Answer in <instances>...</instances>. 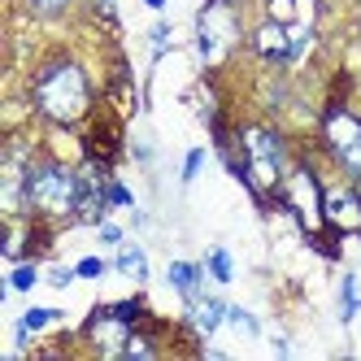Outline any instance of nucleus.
Masks as SVG:
<instances>
[{"instance_id":"1","label":"nucleus","mask_w":361,"mask_h":361,"mask_svg":"<svg viewBox=\"0 0 361 361\" xmlns=\"http://www.w3.org/2000/svg\"><path fill=\"white\" fill-rule=\"evenodd\" d=\"M31 105L53 126H79L92 114V79L74 57H48L31 74Z\"/></svg>"},{"instance_id":"2","label":"nucleus","mask_w":361,"mask_h":361,"mask_svg":"<svg viewBox=\"0 0 361 361\" xmlns=\"http://www.w3.org/2000/svg\"><path fill=\"white\" fill-rule=\"evenodd\" d=\"M235 140H240V152H244L240 183L252 192V200L262 204V209H274L279 192H283V178H288V144H283V135L266 122L240 126Z\"/></svg>"},{"instance_id":"3","label":"nucleus","mask_w":361,"mask_h":361,"mask_svg":"<svg viewBox=\"0 0 361 361\" xmlns=\"http://www.w3.org/2000/svg\"><path fill=\"white\" fill-rule=\"evenodd\" d=\"M83 192V174L53 157H35L22 178V209L39 222H74V204Z\"/></svg>"},{"instance_id":"4","label":"nucleus","mask_w":361,"mask_h":361,"mask_svg":"<svg viewBox=\"0 0 361 361\" xmlns=\"http://www.w3.org/2000/svg\"><path fill=\"white\" fill-rule=\"evenodd\" d=\"M322 196H326V188H322V178L314 174V166H309V161H296V166L288 170V178H283L279 209L288 214V218L305 231V235H314V231L326 226V218H322Z\"/></svg>"},{"instance_id":"5","label":"nucleus","mask_w":361,"mask_h":361,"mask_svg":"<svg viewBox=\"0 0 361 361\" xmlns=\"http://www.w3.org/2000/svg\"><path fill=\"white\" fill-rule=\"evenodd\" d=\"M318 131H322V148L331 152V161L344 170V178L361 183V118L344 105H326Z\"/></svg>"},{"instance_id":"6","label":"nucleus","mask_w":361,"mask_h":361,"mask_svg":"<svg viewBox=\"0 0 361 361\" xmlns=\"http://www.w3.org/2000/svg\"><path fill=\"white\" fill-rule=\"evenodd\" d=\"M131 331H135V322H126L114 305H105V309H96V314L83 322V335H87V344L100 353V357H122V348H126V340H131Z\"/></svg>"},{"instance_id":"7","label":"nucleus","mask_w":361,"mask_h":361,"mask_svg":"<svg viewBox=\"0 0 361 361\" xmlns=\"http://www.w3.org/2000/svg\"><path fill=\"white\" fill-rule=\"evenodd\" d=\"M322 218H326L331 231H340V235L361 231V183H353V178L331 183L326 196H322Z\"/></svg>"},{"instance_id":"8","label":"nucleus","mask_w":361,"mask_h":361,"mask_svg":"<svg viewBox=\"0 0 361 361\" xmlns=\"http://www.w3.org/2000/svg\"><path fill=\"white\" fill-rule=\"evenodd\" d=\"M248 48H252L262 61H270V66H292V61H296L292 27H283V22H274V18H262V22L248 31Z\"/></svg>"},{"instance_id":"9","label":"nucleus","mask_w":361,"mask_h":361,"mask_svg":"<svg viewBox=\"0 0 361 361\" xmlns=\"http://www.w3.org/2000/svg\"><path fill=\"white\" fill-rule=\"evenodd\" d=\"M188 305V322L200 331V335H214L222 322H226V309L231 305H222L218 296H209V292H196L192 300H183Z\"/></svg>"},{"instance_id":"10","label":"nucleus","mask_w":361,"mask_h":361,"mask_svg":"<svg viewBox=\"0 0 361 361\" xmlns=\"http://www.w3.org/2000/svg\"><path fill=\"white\" fill-rule=\"evenodd\" d=\"M204 266H192V262H170V270H166V279H170V288L183 296V300H192L196 292H204Z\"/></svg>"},{"instance_id":"11","label":"nucleus","mask_w":361,"mask_h":361,"mask_svg":"<svg viewBox=\"0 0 361 361\" xmlns=\"http://www.w3.org/2000/svg\"><path fill=\"white\" fill-rule=\"evenodd\" d=\"M61 314L57 309H27V314H22V322H18V344H27L35 331H44L48 322H57Z\"/></svg>"},{"instance_id":"12","label":"nucleus","mask_w":361,"mask_h":361,"mask_svg":"<svg viewBox=\"0 0 361 361\" xmlns=\"http://www.w3.org/2000/svg\"><path fill=\"white\" fill-rule=\"evenodd\" d=\"M357 309H361V283H357V274H344V283H340V322H353Z\"/></svg>"},{"instance_id":"13","label":"nucleus","mask_w":361,"mask_h":361,"mask_svg":"<svg viewBox=\"0 0 361 361\" xmlns=\"http://www.w3.org/2000/svg\"><path fill=\"white\" fill-rule=\"evenodd\" d=\"M118 270L144 283V279H148V257H144V248H122V252H118Z\"/></svg>"},{"instance_id":"14","label":"nucleus","mask_w":361,"mask_h":361,"mask_svg":"<svg viewBox=\"0 0 361 361\" xmlns=\"http://www.w3.org/2000/svg\"><path fill=\"white\" fill-rule=\"evenodd\" d=\"M122 357H144V361H152L157 357V340H152L148 331H131V340H126V348H122Z\"/></svg>"},{"instance_id":"15","label":"nucleus","mask_w":361,"mask_h":361,"mask_svg":"<svg viewBox=\"0 0 361 361\" xmlns=\"http://www.w3.org/2000/svg\"><path fill=\"white\" fill-rule=\"evenodd\" d=\"M22 5H27V13L31 18H39V22H53V18H61L74 0H22Z\"/></svg>"},{"instance_id":"16","label":"nucleus","mask_w":361,"mask_h":361,"mask_svg":"<svg viewBox=\"0 0 361 361\" xmlns=\"http://www.w3.org/2000/svg\"><path fill=\"white\" fill-rule=\"evenodd\" d=\"M204 270H209L218 283H231V279H235V270H231V252H226V248H209V257H204Z\"/></svg>"},{"instance_id":"17","label":"nucleus","mask_w":361,"mask_h":361,"mask_svg":"<svg viewBox=\"0 0 361 361\" xmlns=\"http://www.w3.org/2000/svg\"><path fill=\"white\" fill-rule=\"evenodd\" d=\"M300 0H266V18H274V22H283V27H292V22L300 18Z\"/></svg>"},{"instance_id":"18","label":"nucleus","mask_w":361,"mask_h":361,"mask_svg":"<svg viewBox=\"0 0 361 361\" xmlns=\"http://www.w3.org/2000/svg\"><path fill=\"white\" fill-rule=\"evenodd\" d=\"M35 283H39V270H35L31 262H18V266H13V274H9V288H13V292H31Z\"/></svg>"},{"instance_id":"19","label":"nucleus","mask_w":361,"mask_h":361,"mask_svg":"<svg viewBox=\"0 0 361 361\" xmlns=\"http://www.w3.org/2000/svg\"><path fill=\"white\" fill-rule=\"evenodd\" d=\"M226 322L235 326V331H244V335H257V331H262V326H257V318L248 314V309H240V305H231V309H226Z\"/></svg>"},{"instance_id":"20","label":"nucleus","mask_w":361,"mask_h":361,"mask_svg":"<svg viewBox=\"0 0 361 361\" xmlns=\"http://www.w3.org/2000/svg\"><path fill=\"white\" fill-rule=\"evenodd\" d=\"M200 166H204V148H192L188 161H183V183H192V178L200 174Z\"/></svg>"},{"instance_id":"21","label":"nucleus","mask_w":361,"mask_h":361,"mask_svg":"<svg viewBox=\"0 0 361 361\" xmlns=\"http://www.w3.org/2000/svg\"><path fill=\"white\" fill-rule=\"evenodd\" d=\"M74 270H79V279H100V274H105V262H100V257H83Z\"/></svg>"},{"instance_id":"22","label":"nucleus","mask_w":361,"mask_h":361,"mask_svg":"<svg viewBox=\"0 0 361 361\" xmlns=\"http://www.w3.org/2000/svg\"><path fill=\"white\" fill-rule=\"evenodd\" d=\"M96 235H100V244H122V226L100 222V226H96Z\"/></svg>"},{"instance_id":"23","label":"nucleus","mask_w":361,"mask_h":361,"mask_svg":"<svg viewBox=\"0 0 361 361\" xmlns=\"http://www.w3.org/2000/svg\"><path fill=\"white\" fill-rule=\"evenodd\" d=\"M148 39H152V48H157V57H161V53H166V44H170V27H166V22H157Z\"/></svg>"},{"instance_id":"24","label":"nucleus","mask_w":361,"mask_h":361,"mask_svg":"<svg viewBox=\"0 0 361 361\" xmlns=\"http://www.w3.org/2000/svg\"><path fill=\"white\" fill-rule=\"evenodd\" d=\"M109 204H122V209L131 204V192H126V188L118 183V178H109Z\"/></svg>"},{"instance_id":"25","label":"nucleus","mask_w":361,"mask_h":361,"mask_svg":"<svg viewBox=\"0 0 361 361\" xmlns=\"http://www.w3.org/2000/svg\"><path fill=\"white\" fill-rule=\"evenodd\" d=\"M79 274V270H66V266H57V270H48V283H53V288H70V279Z\"/></svg>"},{"instance_id":"26","label":"nucleus","mask_w":361,"mask_h":361,"mask_svg":"<svg viewBox=\"0 0 361 361\" xmlns=\"http://www.w3.org/2000/svg\"><path fill=\"white\" fill-rule=\"evenodd\" d=\"M92 13L96 18H114V0H92Z\"/></svg>"},{"instance_id":"27","label":"nucleus","mask_w":361,"mask_h":361,"mask_svg":"<svg viewBox=\"0 0 361 361\" xmlns=\"http://www.w3.org/2000/svg\"><path fill=\"white\" fill-rule=\"evenodd\" d=\"M209 5H218V9H235L240 0H209Z\"/></svg>"},{"instance_id":"28","label":"nucleus","mask_w":361,"mask_h":361,"mask_svg":"<svg viewBox=\"0 0 361 361\" xmlns=\"http://www.w3.org/2000/svg\"><path fill=\"white\" fill-rule=\"evenodd\" d=\"M144 5H148V9H166V0H144Z\"/></svg>"}]
</instances>
